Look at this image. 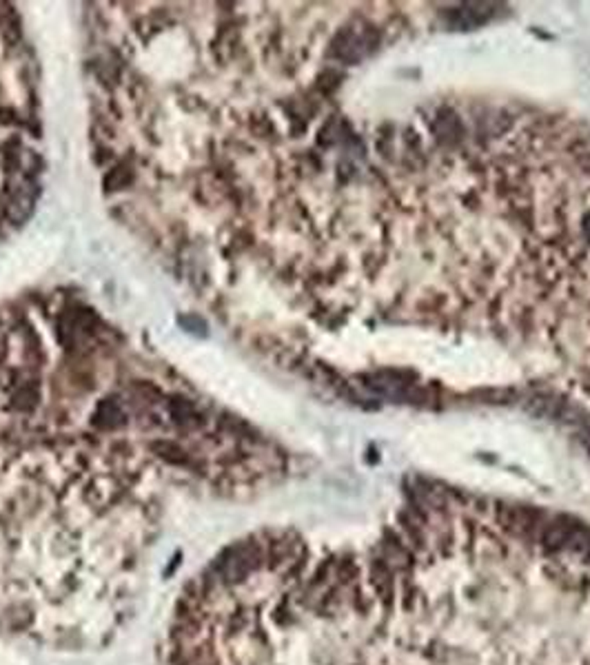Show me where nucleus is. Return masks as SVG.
<instances>
[{"label":"nucleus","mask_w":590,"mask_h":665,"mask_svg":"<svg viewBox=\"0 0 590 665\" xmlns=\"http://www.w3.org/2000/svg\"><path fill=\"white\" fill-rule=\"evenodd\" d=\"M53 326L60 381L33 315L0 313V637L85 652L138 612L174 501L248 497L282 455L127 366L94 311L65 306Z\"/></svg>","instance_id":"1"},{"label":"nucleus","mask_w":590,"mask_h":665,"mask_svg":"<svg viewBox=\"0 0 590 665\" xmlns=\"http://www.w3.org/2000/svg\"><path fill=\"white\" fill-rule=\"evenodd\" d=\"M391 665H590V526L415 490L362 546Z\"/></svg>","instance_id":"2"},{"label":"nucleus","mask_w":590,"mask_h":665,"mask_svg":"<svg viewBox=\"0 0 590 665\" xmlns=\"http://www.w3.org/2000/svg\"><path fill=\"white\" fill-rule=\"evenodd\" d=\"M171 665H391L362 548L293 530L237 539L187 583Z\"/></svg>","instance_id":"3"},{"label":"nucleus","mask_w":590,"mask_h":665,"mask_svg":"<svg viewBox=\"0 0 590 665\" xmlns=\"http://www.w3.org/2000/svg\"><path fill=\"white\" fill-rule=\"evenodd\" d=\"M493 9L491 5H480V3H469V5H462L460 9H455V14H453V22H455L457 27H478L482 22H486L491 18Z\"/></svg>","instance_id":"4"}]
</instances>
